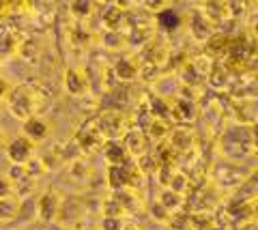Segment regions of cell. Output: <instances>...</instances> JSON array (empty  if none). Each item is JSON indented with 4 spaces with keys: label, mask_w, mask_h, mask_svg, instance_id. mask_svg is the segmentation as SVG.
Masks as SVG:
<instances>
[{
    "label": "cell",
    "mask_w": 258,
    "mask_h": 230,
    "mask_svg": "<svg viewBox=\"0 0 258 230\" xmlns=\"http://www.w3.org/2000/svg\"><path fill=\"white\" fill-rule=\"evenodd\" d=\"M13 194V181L7 174H0V198H7Z\"/></svg>",
    "instance_id": "cell-7"
},
{
    "label": "cell",
    "mask_w": 258,
    "mask_h": 230,
    "mask_svg": "<svg viewBox=\"0 0 258 230\" xmlns=\"http://www.w3.org/2000/svg\"><path fill=\"white\" fill-rule=\"evenodd\" d=\"M7 150V157H9L11 164H20L24 166L26 162L32 160V150H35V144L26 138V136H18V138H11L9 144L5 146Z\"/></svg>",
    "instance_id": "cell-2"
},
{
    "label": "cell",
    "mask_w": 258,
    "mask_h": 230,
    "mask_svg": "<svg viewBox=\"0 0 258 230\" xmlns=\"http://www.w3.org/2000/svg\"><path fill=\"white\" fill-rule=\"evenodd\" d=\"M11 93V89H9V84H7L5 80H0V101H3L5 97H7V95H9Z\"/></svg>",
    "instance_id": "cell-8"
},
{
    "label": "cell",
    "mask_w": 258,
    "mask_h": 230,
    "mask_svg": "<svg viewBox=\"0 0 258 230\" xmlns=\"http://www.w3.org/2000/svg\"><path fill=\"white\" fill-rule=\"evenodd\" d=\"M35 108H37V101H35V93H30L28 89H18L13 95V99H9V112L20 118V121H26V118L35 116Z\"/></svg>",
    "instance_id": "cell-1"
},
{
    "label": "cell",
    "mask_w": 258,
    "mask_h": 230,
    "mask_svg": "<svg viewBox=\"0 0 258 230\" xmlns=\"http://www.w3.org/2000/svg\"><path fill=\"white\" fill-rule=\"evenodd\" d=\"M22 136H26L32 144H39L50 136V125L41 116H30L26 121H22Z\"/></svg>",
    "instance_id": "cell-3"
},
{
    "label": "cell",
    "mask_w": 258,
    "mask_h": 230,
    "mask_svg": "<svg viewBox=\"0 0 258 230\" xmlns=\"http://www.w3.org/2000/svg\"><path fill=\"white\" fill-rule=\"evenodd\" d=\"M157 20H159V24H161V26H164L166 30H174V28L181 24L179 13H176V11H170V9H168V11H161Z\"/></svg>",
    "instance_id": "cell-6"
},
{
    "label": "cell",
    "mask_w": 258,
    "mask_h": 230,
    "mask_svg": "<svg viewBox=\"0 0 258 230\" xmlns=\"http://www.w3.org/2000/svg\"><path fill=\"white\" fill-rule=\"evenodd\" d=\"M22 209V202L18 196H7V198H0V221H13L18 217V213Z\"/></svg>",
    "instance_id": "cell-5"
},
{
    "label": "cell",
    "mask_w": 258,
    "mask_h": 230,
    "mask_svg": "<svg viewBox=\"0 0 258 230\" xmlns=\"http://www.w3.org/2000/svg\"><path fill=\"white\" fill-rule=\"evenodd\" d=\"M39 217H41L43 221H52L56 215H58V209H60V198L56 192H47L43 194L41 198H39Z\"/></svg>",
    "instance_id": "cell-4"
},
{
    "label": "cell",
    "mask_w": 258,
    "mask_h": 230,
    "mask_svg": "<svg viewBox=\"0 0 258 230\" xmlns=\"http://www.w3.org/2000/svg\"><path fill=\"white\" fill-rule=\"evenodd\" d=\"M7 144H9V136H7V131L0 127V148H5Z\"/></svg>",
    "instance_id": "cell-9"
}]
</instances>
